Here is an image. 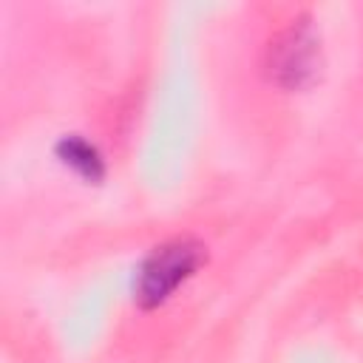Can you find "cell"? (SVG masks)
Instances as JSON below:
<instances>
[{
    "label": "cell",
    "instance_id": "1",
    "mask_svg": "<svg viewBox=\"0 0 363 363\" xmlns=\"http://www.w3.org/2000/svg\"><path fill=\"white\" fill-rule=\"evenodd\" d=\"M207 261V252L193 238H173L159 244L139 267L133 298L142 309L162 306L184 281L196 275V269Z\"/></svg>",
    "mask_w": 363,
    "mask_h": 363
},
{
    "label": "cell",
    "instance_id": "2",
    "mask_svg": "<svg viewBox=\"0 0 363 363\" xmlns=\"http://www.w3.org/2000/svg\"><path fill=\"white\" fill-rule=\"evenodd\" d=\"M318 62H320V43L309 17L292 20L284 31H278L269 40L267 74L278 88L298 91L309 85L318 74Z\"/></svg>",
    "mask_w": 363,
    "mask_h": 363
},
{
    "label": "cell",
    "instance_id": "3",
    "mask_svg": "<svg viewBox=\"0 0 363 363\" xmlns=\"http://www.w3.org/2000/svg\"><path fill=\"white\" fill-rule=\"evenodd\" d=\"M57 156L62 159V164H68L85 182H99L105 176V162H102L99 150L91 142H85L82 136H62L57 142Z\"/></svg>",
    "mask_w": 363,
    "mask_h": 363
}]
</instances>
